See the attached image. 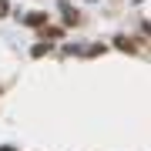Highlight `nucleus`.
<instances>
[{
	"mask_svg": "<svg viewBox=\"0 0 151 151\" xmlns=\"http://www.w3.org/2000/svg\"><path fill=\"white\" fill-rule=\"evenodd\" d=\"M0 151H17V148H0Z\"/></svg>",
	"mask_w": 151,
	"mask_h": 151,
	"instance_id": "20e7f679",
	"label": "nucleus"
},
{
	"mask_svg": "<svg viewBox=\"0 0 151 151\" xmlns=\"http://www.w3.org/2000/svg\"><path fill=\"white\" fill-rule=\"evenodd\" d=\"M145 30H148V34H151V20H145Z\"/></svg>",
	"mask_w": 151,
	"mask_h": 151,
	"instance_id": "7ed1b4c3",
	"label": "nucleus"
},
{
	"mask_svg": "<svg viewBox=\"0 0 151 151\" xmlns=\"http://www.w3.org/2000/svg\"><path fill=\"white\" fill-rule=\"evenodd\" d=\"M7 14V0H0V17H4Z\"/></svg>",
	"mask_w": 151,
	"mask_h": 151,
	"instance_id": "f03ea898",
	"label": "nucleus"
},
{
	"mask_svg": "<svg viewBox=\"0 0 151 151\" xmlns=\"http://www.w3.org/2000/svg\"><path fill=\"white\" fill-rule=\"evenodd\" d=\"M44 20H47V14H27V17H24V24H27V27H40Z\"/></svg>",
	"mask_w": 151,
	"mask_h": 151,
	"instance_id": "f257e3e1",
	"label": "nucleus"
}]
</instances>
